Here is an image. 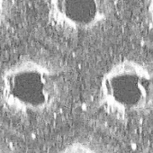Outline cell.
<instances>
[{
  "instance_id": "obj_1",
  "label": "cell",
  "mask_w": 153,
  "mask_h": 153,
  "mask_svg": "<svg viewBox=\"0 0 153 153\" xmlns=\"http://www.w3.org/2000/svg\"><path fill=\"white\" fill-rule=\"evenodd\" d=\"M66 88L61 68L42 57H22L0 75V102L7 111L18 116H42L53 112L62 103Z\"/></svg>"
},
{
  "instance_id": "obj_2",
  "label": "cell",
  "mask_w": 153,
  "mask_h": 153,
  "mask_svg": "<svg viewBox=\"0 0 153 153\" xmlns=\"http://www.w3.org/2000/svg\"><path fill=\"white\" fill-rule=\"evenodd\" d=\"M98 108L110 117L131 120L153 111V62L123 58L102 75L97 89Z\"/></svg>"
},
{
  "instance_id": "obj_3",
  "label": "cell",
  "mask_w": 153,
  "mask_h": 153,
  "mask_svg": "<svg viewBox=\"0 0 153 153\" xmlns=\"http://www.w3.org/2000/svg\"><path fill=\"white\" fill-rule=\"evenodd\" d=\"M46 8L53 28L78 35L105 25L114 14V0H46Z\"/></svg>"
},
{
  "instance_id": "obj_4",
  "label": "cell",
  "mask_w": 153,
  "mask_h": 153,
  "mask_svg": "<svg viewBox=\"0 0 153 153\" xmlns=\"http://www.w3.org/2000/svg\"><path fill=\"white\" fill-rule=\"evenodd\" d=\"M55 153H114V150L107 145L92 140L85 138L76 139L59 149Z\"/></svg>"
},
{
  "instance_id": "obj_5",
  "label": "cell",
  "mask_w": 153,
  "mask_h": 153,
  "mask_svg": "<svg viewBox=\"0 0 153 153\" xmlns=\"http://www.w3.org/2000/svg\"><path fill=\"white\" fill-rule=\"evenodd\" d=\"M16 0H0V28L11 19L16 7Z\"/></svg>"
},
{
  "instance_id": "obj_6",
  "label": "cell",
  "mask_w": 153,
  "mask_h": 153,
  "mask_svg": "<svg viewBox=\"0 0 153 153\" xmlns=\"http://www.w3.org/2000/svg\"><path fill=\"white\" fill-rule=\"evenodd\" d=\"M143 13L149 27L153 30V0H144Z\"/></svg>"
},
{
  "instance_id": "obj_7",
  "label": "cell",
  "mask_w": 153,
  "mask_h": 153,
  "mask_svg": "<svg viewBox=\"0 0 153 153\" xmlns=\"http://www.w3.org/2000/svg\"><path fill=\"white\" fill-rule=\"evenodd\" d=\"M0 153H12L7 146L0 143Z\"/></svg>"
},
{
  "instance_id": "obj_8",
  "label": "cell",
  "mask_w": 153,
  "mask_h": 153,
  "mask_svg": "<svg viewBox=\"0 0 153 153\" xmlns=\"http://www.w3.org/2000/svg\"><path fill=\"white\" fill-rule=\"evenodd\" d=\"M152 153H153V152H152Z\"/></svg>"
}]
</instances>
